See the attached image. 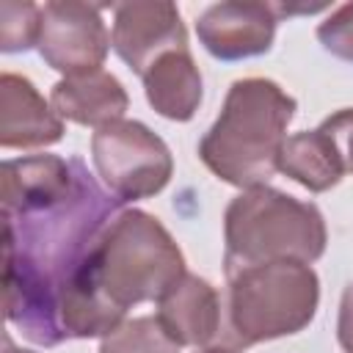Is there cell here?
Wrapping results in <instances>:
<instances>
[{"mask_svg":"<svg viewBox=\"0 0 353 353\" xmlns=\"http://www.w3.org/2000/svg\"><path fill=\"white\" fill-rule=\"evenodd\" d=\"M119 212L121 201L97 185L80 157L66 196L44 207L3 212L6 317L25 339L44 347L66 342L58 323L61 301Z\"/></svg>","mask_w":353,"mask_h":353,"instance_id":"6da1fadb","label":"cell"},{"mask_svg":"<svg viewBox=\"0 0 353 353\" xmlns=\"http://www.w3.org/2000/svg\"><path fill=\"white\" fill-rule=\"evenodd\" d=\"M298 102L276 80L243 77L223 97L221 113L199 141V160L226 185L248 190L279 171L287 127Z\"/></svg>","mask_w":353,"mask_h":353,"instance_id":"7a4b0ae2","label":"cell"},{"mask_svg":"<svg viewBox=\"0 0 353 353\" xmlns=\"http://www.w3.org/2000/svg\"><path fill=\"white\" fill-rule=\"evenodd\" d=\"M185 273V254L171 232L152 212L132 207L105 226L88 268L72 287L88 284L127 314L138 303H157Z\"/></svg>","mask_w":353,"mask_h":353,"instance_id":"3957f363","label":"cell"},{"mask_svg":"<svg viewBox=\"0 0 353 353\" xmlns=\"http://www.w3.org/2000/svg\"><path fill=\"white\" fill-rule=\"evenodd\" d=\"M320 303V279L306 262H262L226 276L223 334L226 350H245L259 342L303 331Z\"/></svg>","mask_w":353,"mask_h":353,"instance_id":"277c9868","label":"cell"},{"mask_svg":"<svg viewBox=\"0 0 353 353\" xmlns=\"http://www.w3.org/2000/svg\"><path fill=\"white\" fill-rule=\"evenodd\" d=\"M328 232L317 204L270 185L240 190L223 212V273L262 262H317Z\"/></svg>","mask_w":353,"mask_h":353,"instance_id":"5b68a950","label":"cell"},{"mask_svg":"<svg viewBox=\"0 0 353 353\" xmlns=\"http://www.w3.org/2000/svg\"><path fill=\"white\" fill-rule=\"evenodd\" d=\"M91 163L108 193L121 204L157 196L174 174L165 141L135 119H119L94 130Z\"/></svg>","mask_w":353,"mask_h":353,"instance_id":"8992f818","label":"cell"},{"mask_svg":"<svg viewBox=\"0 0 353 353\" xmlns=\"http://www.w3.org/2000/svg\"><path fill=\"white\" fill-rule=\"evenodd\" d=\"M110 47V30L99 6L83 0H52L41 6L36 50L50 69L63 77L102 69Z\"/></svg>","mask_w":353,"mask_h":353,"instance_id":"52a82bcc","label":"cell"},{"mask_svg":"<svg viewBox=\"0 0 353 353\" xmlns=\"http://www.w3.org/2000/svg\"><path fill=\"white\" fill-rule=\"evenodd\" d=\"M113 52L138 74L171 50H188V28L171 0H132L113 6Z\"/></svg>","mask_w":353,"mask_h":353,"instance_id":"ba28073f","label":"cell"},{"mask_svg":"<svg viewBox=\"0 0 353 353\" xmlns=\"http://www.w3.org/2000/svg\"><path fill=\"white\" fill-rule=\"evenodd\" d=\"M276 3L223 0L207 6L196 19L199 44L218 61H245L273 47L279 25Z\"/></svg>","mask_w":353,"mask_h":353,"instance_id":"9c48e42d","label":"cell"},{"mask_svg":"<svg viewBox=\"0 0 353 353\" xmlns=\"http://www.w3.org/2000/svg\"><path fill=\"white\" fill-rule=\"evenodd\" d=\"M168 339L182 347H218L223 334V295L201 276L185 273L154 312Z\"/></svg>","mask_w":353,"mask_h":353,"instance_id":"30bf717a","label":"cell"},{"mask_svg":"<svg viewBox=\"0 0 353 353\" xmlns=\"http://www.w3.org/2000/svg\"><path fill=\"white\" fill-rule=\"evenodd\" d=\"M63 138V119L39 94V88L14 72L0 77V146L41 149Z\"/></svg>","mask_w":353,"mask_h":353,"instance_id":"8fae6325","label":"cell"},{"mask_svg":"<svg viewBox=\"0 0 353 353\" xmlns=\"http://www.w3.org/2000/svg\"><path fill=\"white\" fill-rule=\"evenodd\" d=\"M50 105L63 121L99 130L124 119L130 94L116 74L94 69L85 74L61 77L50 91Z\"/></svg>","mask_w":353,"mask_h":353,"instance_id":"7c38bea8","label":"cell"},{"mask_svg":"<svg viewBox=\"0 0 353 353\" xmlns=\"http://www.w3.org/2000/svg\"><path fill=\"white\" fill-rule=\"evenodd\" d=\"M77 157L58 154H28L17 160H3L0 188H3V212L44 207L74 188Z\"/></svg>","mask_w":353,"mask_h":353,"instance_id":"4fadbf2b","label":"cell"},{"mask_svg":"<svg viewBox=\"0 0 353 353\" xmlns=\"http://www.w3.org/2000/svg\"><path fill=\"white\" fill-rule=\"evenodd\" d=\"M143 94L149 108L168 121H190L201 105L204 83L201 72L188 50H171L160 55L143 72Z\"/></svg>","mask_w":353,"mask_h":353,"instance_id":"5bb4252c","label":"cell"},{"mask_svg":"<svg viewBox=\"0 0 353 353\" xmlns=\"http://www.w3.org/2000/svg\"><path fill=\"white\" fill-rule=\"evenodd\" d=\"M279 171L292 182H298L301 188H306L309 193H325L336 188L345 176L339 154L331 138L320 127L295 132L284 141Z\"/></svg>","mask_w":353,"mask_h":353,"instance_id":"9a60e30c","label":"cell"},{"mask_svg":"<svg viewBox=\"0 0 353 353\" xmlns=\"http://www.w3.org/2000/svg\"><path fill=\"white\" fill-rule=\"evenodd\" d=\"M99 353H179L157 317H132L99 342Z\"/></svg>","mask_w":353,"mask_h":353,"instance_id":"2e32d148","label":"cell"},{"mask_svg":"<svg viewBox=\"0 0 353 353\" xmlns=\"http://www.w3.org/2000/svg\"><path fill=\"white\" fill-rule=\"evenodd\" d=\"M41 28V6L36 3H0V50L25 52L36 47Z\"/></svg>","mask_w":353,"mask_h":353,"instance_id":"e0dca14e","label":"cell"},{"mask_svg":"<svg viewBox=\"0 0 353 353\" xmlns=\"http://www.w3.org/2000/svg\"><path fill=\"white\" fill-rule=\"evenodd\" d=\"M317 41L325 52H331L339 61L353 63V3L336 6L320 25H317Z\"/></svg>","mask_w":353,"mask_h":353,"instance_id":"ac0fdd59","label":"cell"},{"mask_svg":"<svg viewBox=\"0 0 353 353\" xmlns=\"http://www.w3.org/2000/svg\"><path fill=\"white\" fill-rule=\"evenodd\" d=\"M320 130L331 138V143L339 154L342 171L353 174V108H342V110L325 116L320 121Z\"/></svg>","mask_w":353,"mask_h":353,"instance_id":"d6986e66","label":"cell"},{"mask_svg":"<svg viewBox=\"0 0 353 353\" xmlns=\"http://www.w3.org/2000/svg\"><path fill=\"white\" fill-rule=\"evenodd\" d=\"M336 342L345 353H353V281L345 287L336 314Z\"/></svg>","mask_w":353,"mask_h":353,"instance_id":"ffe728a7","label":"cell"},{"mask_svg":"<svg viewBox=\"0 0 353 353\" xmlns=\"http://www.w3.org/2000/svg\"><path fill=\"white\" fill-rule=\"evenodd\" d=\"M3 353H33V350H22V347H17V345L11 342V336L6 334V336H3Z\"/></svg>","mask_w":353,"mask_h":353,"instance_id":"44dd1931","label":"cell"},{"mask_svg":"<svg viewBox=\"0 0 353 353\" xmlns=\"http://www.w3.org/2000/svg\"><path fill=\"white\" fill-rule=\"evenodd\" d=\"M196 353H234V350H226V347H201Z\"/></svg>","mask_w":353,"mask_h":353,"instance_id":"7402d4cb","label":"cell"}]
</instances>
